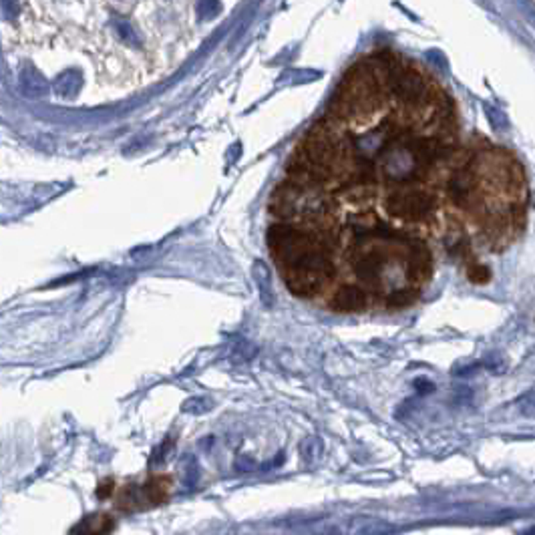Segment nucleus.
Here are the masks:
<instances>
[{
  "instance_id": "nucleus-4",
  "label": "nucleus",
  "mask_w": 535,
  "mask_h": 535,
  "mask_svg": "<svg viewBox=\"0 0 535 535\" xmlns=\"http://www.w3.org/2000/svg\"><path fill=\"white\" fill-rule=\"evenodd\" d=\"M369 306V292L358 284H342L336 288V292L330 300V308L350 314V312H362Z\"/></svg>"
},
{
  "instance_id": "nucleus-8",
  "label": "nucleus",
  "mask_w": 535,
  "mask_h": 535,
  "mask_svg": "<svg viewBox=\"0 0 535 535\" xmlns=\"http://www.w3.org/2000/svg\"><path fill=\"white\" fill-rule=\"evenodd\" d=\"M527 535H535V527L534 529H529V532H527Z\"/></svg>"
},
{
  "instance_id": "nucleus-6",
  "label": "nucleus",
  "mask_w": 535,
  "mask_h": 535,
  "mask_svg": "<svg viewBox=\"0 0 535 535\" xmlns=\"http://www.w3.org/2000/svg\"><path fill=\"white\" fill-rule=\"evenodd\" d=\"M419 296L417 286H406V288H397L387 296V306L389 308H406L411 306Z\"/></svg>"
},
{
  "instance_id": "nucleus-3",
  "label": "nucleus",
  "mask_w": 535,
  "mask_h": 535,
  "mask_svg": "<svg viewBox=\"0 0 535 535\" xmlns=\"http://www.w3.org/2000/svg\"><path fill=\"white\" fill-rule=\"evenodd\" d=\"M171 493V479L167 475H153L143 485H127L117 497V507L123 511L147 509L167 501Z\"/></svg>"
},
{
  "instance_id": "nucleus-1",
  "label": "nucleus",
  "mask_w": 535,
  "mask_h": 535,
  "mask_svg": "<svg viewBox=\"0 0 535 535\" xmlns=\"http://www.w3.org/2000/svg\"><path fill=\"white\" fill-rule=\"evenodd\" d=\"M266 238L282 280L296 298H314L336 278L332 243L284 222L268 227Z\"/></svg>"
},
{
  "instance_id": "nucleus-7",
  "label": "nucleus",
  "mask_w": 535,
  "mask_h": 535,
  "mask_svg": "<svg viewBox=\"0 0 535 535\" xmlns=\"http://www.w3.org/2000/svg\"><path fill=\"white\" fill-rule=\"evenodd\" d=\"M467 276L473 284H485V282H489V270L481 264H473L467 270Z\"/></svg>"
},
{
  "instance_id": "nucleus-5",
  "label": "nucleus",
  "mask_w": 535,
  "mask_h": 535,
  "mask_svg": "<svg viewBox=\"0 0 535 535\" xmlns=\"http://www.w3.org/2000/svg\"><path fill=\"white\" fill-rule=\"evenodd\" d=\"M115 529V519L107 513H93L73 527V535H107Z\"/></svg>"
},
{
  "instance_id": "nucleus-2",
  "label": "nucleus",
  "mask_w": 535,
  "mask_h": 535,
  "mask_svg": "<svg viewBox=\"0 0 535 535\" xmlns=\"http://www.w3.org/2000/svg\"><path fill=\"white\" fill-rule=\"evenodd\" d=\"M437 208L435 195L421 187H397L385 199V210L390 217L401 222H422Z\"/></svg>"
}]
</instances>
